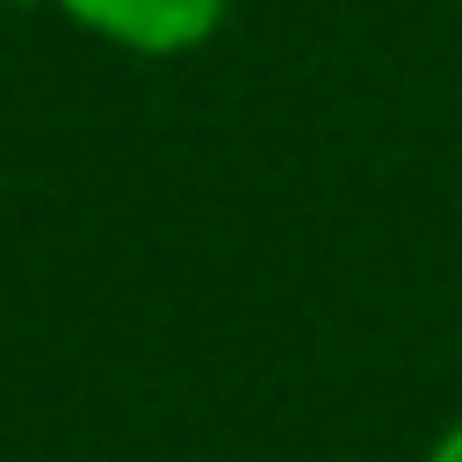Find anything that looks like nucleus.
Listing matches in <instances>:
<instances>
[{"instance_id": "nucleus-1", "label": "nucleus", "mask_w": 462, "mask_h": 462, "mask_svg": "<svg viewBox=\"0 0 462 462\" xmlns=\"http://www.w3.org/2000/svg\"><path fill=\"white\" fill-rule=\"evenodd\" d=\"M72 29H87L94 43H116L130 58H180V51H202L231 0H51Z\"/></svg>"}, {"instance_id": "nucleus-2", "label": "nucleus", "mask_w": 462, "mask_h": 462, "mask_svg": "<svg viewBox=\"0 0 462 462\" xmlns=\"http://www.w3.org/2000/svg\"><path fill=\"white\" fill-rule=\"evenodd\" d=\"M426 462H462V419H455V426H448V433L426 448Z\"/></svg>"}]
</instances>
